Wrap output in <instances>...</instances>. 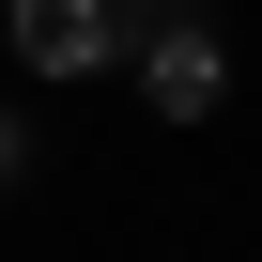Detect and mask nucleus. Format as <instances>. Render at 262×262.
<instances>
[{"mask_svg": "<svg viewBox=\"0 0 262 262\" xmlns=\"http://www.w3.org/2000/svg\"><path fill=\"white\" fill-rule=\"evenodd\" d=\"M139 93H155V123H216L231 108V47H216V16L201 0H139Z\"/></svg>", "mask_w": 262, "mask_h": 262, "instance_id": "obj_1", "label": "nucleus"}, {"mask_svg": "<svg viewBox=\"0 0 262 262\" xmlns=\"http://www.w3.org/2000/svg\"><path fill=\"white\" fill-rule=\"evenodd\" d=\"M16 170H31V123H16V108H0V185H16Z\"/></svg>", "mask_w": 262, "mask_h": 262, "instance_id": "obj_3", "label": "nucleus"}, {"mask_svg": "<svg viewBox=\"0 0 262 262\" xmlns=\"http://www.w3.org/2000/svg\"><path fill=\"white\" fill-rule=\"evenodd\" d=\"M139 47V0H16V62L31 77H108Z\"/></svg>", "mask_w": 262, "mask_h": 262, "instance_id": "obj_2", "label": "nucleus"}]
</instances>
